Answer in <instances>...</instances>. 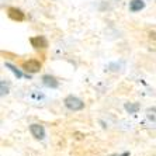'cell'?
Here are the masks:
<instances>
[{
	"label": "cell",
	"instance_id": "obj_6",
	"mask_svg": "<svg viewBox=\"0 0 156 156\" xmlns=\"http://www.w3.org/2000/svg\"><path fill=\"white\" fill-rule=\"evenodd\" d=\"M42 83L47 87H51V89H56L59 86V82L56 80V77L51 76V75H44L42 76Z\"/></svg>",
	"mask_w": 156,
	"mask_h": 156
},
{
	"label": "cell",
	"instance_id": "obj_10",
	"mask_svg": "<svg viewBox=\"0 0 156 156\" xmlns=\"http://www.w3.org/2000/svg\"><path fill=\"white\" fill-rule=\"evenodd\" d=\"M146 117L149 120L156 121V108H148L146 110Z\"/></svg>",
	"mask_w": 156,
	"mask_h": 156
},
{
	"label": "cell",
	"instance_id": "obj_4",
	"mask_svg": "<svg viewBox=\"0 0 156 156\" xmlns=\"http://www.w3.org/2000/svg\"><path fill=\"white\" fill-rule=\"evenodd\" d=\"M31 45H33L35 49H44V48L48 47V41L45 37L42 35H37V37H33L31 40H30Z\"/></svg>",
	"mask_w": 156,
	"mask_h": 156
},
{
	"label": "cell",
	"instance_id": "obj_11",
	"mask_svg": "<svg viewBox=\"0 0 156 156\" xmlns=\"http://www.w3.org/2000/svg\"><path fill=\"white\" fill-rule=\"evenodd\" d=\"M7 93H9V87L6 86V89H4V82H2V96L7 94Z\"/></svg>",
	"mask_w": 156,
	"mask_h": 156
},
{
	"label": "cell",
	"instance_id": "obj_1",
	"mask_svg": "<svg viewBox=\"0 0 156 156\" xmlns=\"http://www.w3.org/2000/svg\"><path fill=\"white\" fill-rule=\"evenodd\" d=\"M63 103H65L66 108L70 110V111H80V110L84 108L83 100H80V98L76 97V96H68V97H65Z\"/></svg>",
	"mask_w": 156,
	"mask_h": 156
},
{
	"label": "cell",
	"instance_id": "obj_5",
	"mask_svg": "<svg viewBox=\"0 0 156 156\" xmlns=\"http://www.w3.org/2000/svg\"><path fill=\"white\" fill-rule=\"evenodd\" d=\"M7 14H9V17H10L11 20H14V21H23V20L26 18L24 13H23L20 9H16V7H9Z\"/></svg>",
	"mask_w": 156,
	"mask_h": 156
},
{
	"label": "cell",
	"instance_id": "obj_8",
	"mask_svg": "<svg viewBox=\"0 0 156 156\" xmlns=\"http://www.w3.org/2000/svg\"><path fill=\"white\" fill-rule=\"evenodd\" d=\"M124 108L127 110V113H129V114H135V113H138L139 104H138V103H125Z\"/></svg>",
	"mask_w": 156,
	"mask_h": 156
},
{
	"label": "cell",
	"instance_id": "obj_14",
	"mask_svg": "<svg viewBox=\"0 0 156 156\" xmlns=\"http://www.w3.org/2000/svg\"><path fill=\"white\" fill-rule=\"evenodd\" d=\"M110 156H118V155H110Z\"/></svg>",
	"mask_w": 156,
	"mask_h": 156
},
{
	"label": "cell",
	"instance_id": "obj_2",
	"mask_svg": "<svg viewBox=\"0 0 156 156\" xmlns=\"http://www.w3.org/2000/svg\"><path fill=\"white\" fill-rule=\"evenodd\" d=\"M23 69L28 73H37L41 70V62L37 59H30L23 63Z\"/></svg>",
	"mask_w": 156,
	"mask_h": 156
},
{
	"label": "cell",
	"instance_id": "obj_3",
	"mask_svg": "<svg viewBox=\"0 0 156 156\" xmlns=\"http://www.w3.org/2000/svg\"><path fill=\"white\" fill-rule=\"evenodd\" d=\"M30 132L35 139H44V136H45V129L40 124H31L30 125Z\"/></svg>",
	"mask_w": 156,
	"mask_h": 156
},
{
	"label": "cell",
	"instance_id": "obj_9",
	"mask_svg": "<svg viewBox=\"0 0 156 156\" xmlns=\"http://www.w3.org/2000/svg\"><path fill=\"white\" fill-rule=\"evenodd\" d=\"M6 68H9V69H10V70H11V72H13V73H14V75H16V76L18 77V79H20V77L23 76V73L20 72V70H18V69H17V68H16L14 65H11V63H6Z\"/></svg>",
	"mask_w": 156,
	"mask_h": 156
},
{
	"label": "cell",
	"instance_id": "obj_7",
	"mask_svg": "<svg viewBox=\"0 0 156 156\" xmlns=\"http://www.w3.org/2000/svg\"><path fill=\"white\" fill-rule=\"evenodd\" d=\"M144 7H145L144 0H131L129 2V11H132V13L141 11Z\"/></svg>",
	"mask_w": 156,
	"mask_h": 156
},
{
	"label": "cell",
	"instance_id": "obj_12",
	"mask_svg": "<svg viewBox=\"0 0 156 156\" xmlns=\"http://www.w3.org/2000/svg\"><path fill=\"white\" fill-rule=\"evenodd\" d=\"M149 37L153 38V40H156V33H149Z\"/></svg>",
	"mask_w": 156,
	"mask_h": 156
},
{
	"label": "cell",
	"instance_id": "obj_13",
	"mask_svg": "<svg viewBox=\"0 0 156 156\" xmlns=\"http://www.w3.org/2000/svg\"><path fill=\"white\" fill-rule=\"evenodd\" d=\"M120 156H129V153H128V152H124L122 155H120Z\"/></svg>",
	"mask_w": 156,
	"mask_h": 156
}]
</instances>
